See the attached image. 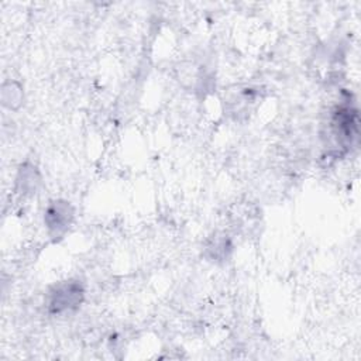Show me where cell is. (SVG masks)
<instances>
[{
  "instance_id": "2",
  "label": "cell",
  "mask_w": 361,
  "mask_h": 361,
  "mask_svg": "<svg viewBox=\"0 0 361 361\" xmlns=\"http://www.w3.org/2000/svg\"><path fill=\"white\" fill-rule=\"evenodd\" d=\"M73 220V209L65 200L51 202L45 210L44 221L52 238L62 237Z\"/></svg>"
},
{
  "instance_id": "1",
  "label": "cell",
  "mask_w": 361,
  "mask_h": 361,
  "mask_svg": "<svg viewBox=\"0 0 361 361\" xmlns=\"http://www.w3.org/2000/svg\"><path fill=\"white\" fill-rule=\"evenodd\" d=\"M85 289L80 281H63L55 285L49 292L48 307L51 313H63L76 309L83 300Z\"/></svg>"
},
{
  "instance_id": "3",
  "label": "cell",
  "mask_w": 361,
  "mask_h": 361,
  "mask_svg": "<svg viewBox=\"0 0 361 361\" xmlns=\"http://www.w3.org/2000/svg\"><path fill=\"white\" fill-rule=\"evenodd\" d=\"M38 182H39V178L37 175L35 168H32V166H30L28 169L25 166H24V169L21 168L18 183L21 185L23 193H32V192L35 193Z\"/></svg>"
}]
</instances>
